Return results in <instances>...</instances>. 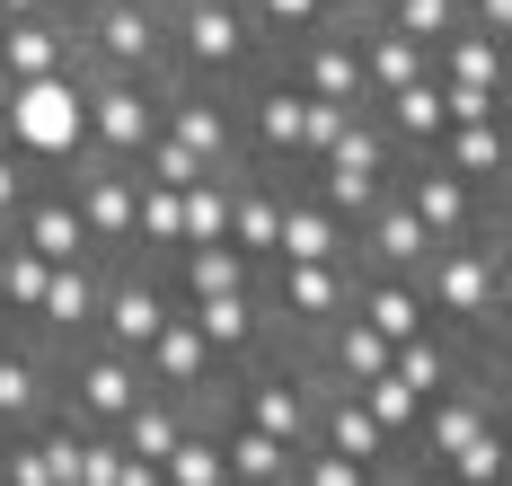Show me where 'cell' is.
Returning a JSON list of instances; mask_svg holds the SVG:
<instances>
[{
  "mask_svg": "<svg viewBox=\"0 0 512 486\" xmlns=\"http://www.w3.org/2000/svg\"><path fill=\"white\" fill-rule=\"evenodd\" d=\"M415 292H424V319L451 327L460 345L512 354V230L442 239V248L415 266Z\"/></svg>",
  "mask_w": 512,
  "mask_h": 486,
  "instance_id": "6da1fadb",
  "label": "cell"
},
{
  "mask_svg": "<svg viewBox=\"0 0 512 486\" xmlns=\"http://www.w3.org/2000/svg\"><path fill=\"white\" fill-rule=\"evenodd\" d=\"M168 71L239 89L256 71H274V54H265V36H256V18L239 0H168Z\"/></svg>",
  "mask_w": 512,
  "mask_h": 486,
  "instance_id": "7a4b0ae2",
  "label": "cell"
},
{
  "mask_svg": "<svg viewBox=\"0 0 512 486\" xmlns=\"http://www.w3.org/2000/svg\"><path fill=\"white\" fill-rule=\"evenodd\" d=\"M0 142H9L18 160H36L45 177L80 160V151H89L80 62H71V71H45V80H9V89H0Z\"/></svg>",
  "mask_w": 512,
  "mask_h": 486,
  "instance_id": "3957f363",
  "label": "cell"
},
{
  "mask_svg": "<svg viewBox=\"0 0 512 486\" xmlns=\"http://www.w3.org/2000/svg\"><path fill=\"white\" fill-rule=\"evenodd\" d=\"M80 98H89V151L133 168V160H142V142L159 133L168 71H98V62H80Z\"/></svg>",
  "mask_w": 512,
  "mask_h": 486,
  "instance_id": "277c9868",
  "label": "cell"
},
{
  "mask_svg": "<svg viewBox=\"0 0 512 486\" xmlns=\"http://www.w3.org/2000/svg\"><path fill=\"white\" fill-rule=\"evenodd\" d=\"M71 45L98 71H168V9L142 0H80L71 9Z\"/></svg>",
  "mask_w": 512,
  "mask_h": 486,
  "instance_id": "5b68a950",
  "label": "cell"
},
{
  "mask_svg": "<svg viewBox=\"0 0 512 486\" xmlns=\"http://www.w3.org/2000/svg\"><path fill=\"white\" fill-rule=\"evenodd\" d=\"M398 195H407V213L433 230V239H477V230H512V204H495V195H477L468 177H451V168L433 160V151H415V160H398V177H389Z\"/></svg>",
  "mask_w": 512,
  "mask_h": 486,
  "instance_id": "8992f818",
  "label": "cell"
},
{
  "mask_svg": "<svg viewBox=\"0 0 512 486\" xmlns=\"http://www.w3.org/2000/svg\"><path fill=\"white\" fill-rule=\"evenodd\" d=\"M177 310V283L159 257H106V283H98V345H124V354H142L159 336V319Z\"/></svg>",
  "mask_w": 512,
  "mask_h": 486,
  "instance_id": "52a82bcc",
  "label": "cell"
},
{
  "mask_svg": "<svg viewBox=\"0 0 512 486\" xmlns=\"http://www.w3.org/2000/svg\"><path fill=\"white\" fill-rule=\"evenodd\" d=\"M151 380H142V354H124V345H71L62 354V416L71 425H124L133 416V398H142Z\"/></svg>",
  "mask_w": 512,
  "mask_h": 486,
  "instance_id": "ba28073f",
  "label": "cell"
},
{
  "mask_svg": "<svg viewBox=\"0 0 512 486\" xmlns=\"http://www.w3.org/2000/svg\"><path fill=\"white\" fill-rule=\"evenodd\" d=\"M98 283H106V257H71V266L45 274L36 310H27V319H9V327H27L53 363H62V354H71V345H89V327H98Z\"/></svg>",
  "mask_w": 512,
  "mask_h": 486,
  "instance_id": "9c48e42d",
  "label": "cell"
},
{
  "mask_svg": "<svg viewBox=\"0 0 512 486\" xmlns=\"http://www.w3.org/2000/svg\"><path fill=\"white\" fill-rule=\"evenodd\" d=\"M45 416H62V363L27 327L0 319V433H27V425H45Z\"/></svg>",
  "mask_w": 512,
  "mask_h": 486,
  "instance_id": "30bf717a",
  "label": "cell"
},
{
  "mask_svg": "<svg viewBox=\"0 0 512 486\" xmlns=\"http://www.w3.org/2000/svg\"><path fill=\"white\" fill-rule=\"evenodd\" d=\"M142 380L151 389H168V398H221V363H212V345H204V327H195V310L177 301L168 319H159V336L142 345Z\"/></svg>",
  "mask_w": 512,
  "mask_h": 486,
  "instance_id": "8fae6325",
  "label": "cell"
},
{
  "mask_svg": "<svg viewBox=\"0 0 512 486\" xmlns=\"http://www.w3.org/2000/svg\"><path fill=\"white\" fill-rule=\"evenodd\" d=\"M433 160L451 168V177H468L477 195L512 204V107H504V115H468V124H451V133L433 142Z\"/></svg>",
  "mask_w": 512,
  "mask_h": 486,
  "instance_id": "7c38bea8",
  "label": "cell"
},
{
  "mask_svg": "<svg viewBox=\"0 0 512 486\" xmlns=\"http://www.w3.org/2000/svg\"><path fill=\"white\" fill-rule=\"evenodd\" d=\"M195 310V327H204L212 363L221 372H239V363H256L283 327H274V310H265V292H204V301H186Z\"/></svg>",
  "mask_w": 512,
  "mask_h": 486,
  "instance_id": "4fadbf2b",
  "label": "cell"
},
{
  "mask_svg": "<svg viewBox=\"0 0 512 486\" xmlns=\"http://www.w3.org/2000/svg\"><path fill=\"white\" fill-rule=\"evenodd\" d=\"M0 230H9V239H27V248H36L45 266H71V257H98V248H89V221L71 213V195H62L53 177H36V195H27V204H18L9 221H0Z\"/></svg>",
  "mask_w": 512,
  "mask_h": 486,
  "instance_id": "5bb4252c",
  "label": "cell"
},
{
  "mask_svg": "<svg viewBox=\"0 0 512 486\" xmlns=\"http://www.w3.org/2000/svg\"><path fill=\"white\" fill-rule=\"evenodd\" d=\"M80 45H71V18H0V80H45V71H71Z\"/></svg>",
  "mask_w": 512,
  "mask_h": 486,
  "instance_id": "9a60e30c",
  "label": "cell"
},
{
  "mask_svg": "<svg viewBox=\"0 0 512 486\" xmlns=\"http://www.w3.org/2000/svg\"><path fill=\"white\" fill-rule=\"evenodd\" d=\"M433 80H442V89H495V98H512V45L477 36L460 18V27L433 45Z\"/></svg>",
  "mask_w": 512,
  "mask_h": 486,
  "instance_id": "2e32d148",
  "label": "cell"
},
{
  "mask_svg": "<svg viewBox=\"0 0 512 486\" xmlns=\"http://www.w3.org/2000/svg\"><path fill=\"white\" fill-rule=\"evenodd\" d=\"M212 433H221V469H230V486H292V442H274V433L239 425V416H221L212 407Z\"/></svg>",
  "mask_w": 512,
  "mask_h": 486,
  "instance_id": "e0dca14e",
  "label": "cell"
},
{
  "mask_svg": "<svg viewBox=\"0 0 512 486\" xmlns=\"http://www.w3.org/2000/svg\"><path fill=\"white\" fill-rule=\"evenodd\" d=\"M389 177H398V168H362V160H309V168H301V186H309L336 221H345V230H354V221L389 195Z\"/></svg>",
  "mask_w": 512,
  "mask_h": 486,
  "instance_id": "ac0fdd59",
  "label": "cell"
},
{
  "mask_svg": "<svg viewBox=\"0 0 512 486\" xmlns=\"http://www.w3.org/2000/svg\"><path fill=\"white\" fill-rule=\"evenodd\" d=\"M274 257H345V221L327 213L301 177H283V230H274Z\"/></svg>",
  "mask_w": 512,
  "mask_h": 486,
  "instance_id": "d6986e66",
  "label": "cell"
},
{
  "mask_svg": "<svg viewBox=\"0 0 512 486\" xmlns=\"http://www.w3.org/2000/svg\"><path fill=\"white\" fill-rule=\"evenodd\" d=\"M354 319H362V327H380L389 345H398V336H415V327H433V319H424V292H415V274H354Z\"/></svg>",
  "mask_w": 512,
  "mask_h": 486,
  "instance_id": "ffe728a7",
  "label": "cell"
},
{
  "mask_svg": "<svg viewBox=\"0 0 512 486\" xmlns=\"http://www.w3.org/2000/svg\"><path fill=\"white\" fill-rule=\"evenodd\" d=\"M433 478H442V486H512V425L468 433V442L433 469Z\"/></svg>",
  "mask_w": 512,
  "mask_h": 486,
  "instance_id": "44dd1931",
  "label": "cell"
},
{
  "mask_svg": "<svg viewBox=\"0 0 512 486\" xmlns=\"http://www.w3.org/2000/svg\"><path fill=\"white\" fill-rule=\"evenodd\" d=\"M256 18V36H265V54H292L301 36H318L327 27V0H239Z\"/></svg>",
  "mask_w": 512,
  "mask_h": 486,
  "instance_id": "7402d4cb",
  "label": "cell"
},
{
  "mask_svg": "<svg viewBox=\"0 0 512 486\" xmlns=\"http://www.w3.org/2000/svg\"><path fill=\"white\" fill-rule=\"evenodd\" d=\"M354 398L371 407V425L389 433V442H398V460H407V433H415V416H424V398H415V389H407L398 372H371V380L354 389Z\"/></svg>",
  "mask_w": 512,
  "mask_h": 486,
  "instance_id": "603a6c76",
  "label": "cell"
},
{
  "mask_svg": "<svg viewBox=\"0 0 512 486\" xmlns=\"http://www.w3.org/2000/svg\"><path fill=\"white\" fill-rule=\"evenodd\" d=\"M380 18H389V27H398V36H415V45H424V54H433V45H442V36H451V27H460V0H389V9H380Z\"/></svg>",
  "mask_w": 512,
  "mask_h": 486,
  "instance_id": "cb8c5ba5",
  "label": "cell"
},
{
  "mask_svg": "<svg viewBox=\"0 0 512 486\" xmlns=\"http://www.w3.org/2000/svg\"><path fill=\"white\" fill-rule=\"evenodd\" d=\"M0 248H9V292H0V319H27V310H36V292H45V257H36V248H27V239H9V230H0Z\"/></svg>",
  "mask_w": 512,
  "mask_h": 486,
  "instance_id": "d4e9b609",
  "label": "cell"
},
{
  "mask_svg": "<svg viewBox=\"0 0 512 486\" xmlns=\"http://www.w3.org/2000/svg\"><path fill=\"white\" fill-rule=\"evenodd\" d=\"M292 486H380V469H362V460L327 451V442H309L301 460H292Z\"/></svg>",
  "mask_w": 512,
  "mask_h": 486,
  "instance_id": "484cf974",
  "label": "cell"
},
{
  "mask_svg": "<svg viewBox=\"0 0 512 486\" xmlns=\"http://www.w3.org/2000/svg\"><path fill=\"white\" fill-rule=\"evenodd\" d=\"M36 177H45V168H36V160H18V151H9V142H0V221L18 213V204H27V195H36Z\"/></svg>",
  "mask_w": 512,
  "mask_h": 486,
  "instance_id": "4316f807",
  "label": "cell"
},
{
  "mask_svg": "<svg viewBox=\"0 0 512 486\" xmlns=\"http://www.w3.org/2000/svg\"><path fill=\"white\" fill-rule=\"evenodd\" d=\"M115 486H168V478H159V460H133V451H124V469H115Z\"/></svg>",
  "mask_w": 512,
  "mask_h": 486,
  "instance_id": "83f0119b",
  "label": "cell"
},
{
  "mask_svg": "<svg viewBox=\"0 0 512 486\" xmlns=\"http://www.w3.org/2000/svg\"><path fill=\"white\" fill-rule=\"evenodd\" d=\"M36 9H45V18H71L62 0H0V18H36Z\"/></svg>",
  "mask_w": 512,
  "mask_h": 486,
  "instance_id": "f1b7e54d",
  "label": "cell"
},
{
  "mask_svg": "<svg viewBox=\"0 0 512 486\" xmlns=\"http://www.w3.org/2000/svg\"><path fill=\"white\" fill-rule=\"evenodd\" d=\"M0 292H9V248H0Z\"/></svg>",
  "mask_w": 512,
  "mask_h": 486,
  "instance_id": "f546056e",
  "label": "cell"
},
{
  "mask_svg": "<svg viewBox=\"0 0 512 486\" xmlns=\"http://www.w3.org/2000/svg\"><path fill=\"white\" fill-rule=\"evenodd\" d=\"M362 9H389V0H362Z\"/></svg>",
  "mask_w": 512,
  "mask_h": 486,
  "instance_id": "4dcf8cb0",
  "label": "cell"
},
{
  "mask_svg": "<svg viewBox=\"0 0 512 486\" xmlns=\"http://www.w3.org/2000/svg\"><path fill=\"white\" fill-rule=\"evenodd\" d=\"M142 9H168V0H142Z\"/></svg>",
  "mask_w": 512,
  "mask_h": 486,
  "instance_id": "1f68e13d",
  "label": "cell"
},
{
  "mask_svg": "<svg viewBox=\"0 0 512 486\" xmlns=\"http://www.w3.org/2000/svg\"><path fill=\"white\" fill-rule=\"evenodd\" d=\"M62 9H80V0H62Z\"/></svg>",
  "mask_w": 512,
  "mask_h": 486,
  "instance_id": "d6a6232c",
  "label": "cell"
}]
</instances>
